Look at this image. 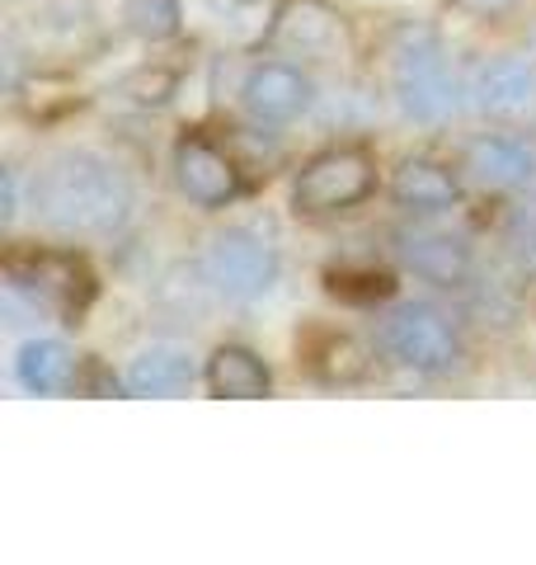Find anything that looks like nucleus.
Listing matches in <instances>:
<instances>
[{
    "label": "nucleus",
    "mask_w": 536,
    "mask_h": 565,
    "mask_svg": "<svg viewBox=\"0 0 536 565\" xmlns=\"http://www.w3.org/2000/svg\"><path fill=\"white\" fill-rule=\"evenodd\" d=\"M268 43L288 57H307V62H334L349 47V24L344 14L325 0H288L274 10V29Z\"/></svg>",
    "instance_id": "nucleus-8"
},
{
    "label": "nucleus",
    "mask_w": 536,
    "mask_h": 565,
    "mask_svg": "<svg viewBox=\"0 0 536 565\" xmlns=\"http://www.w3.org/2000/svg\"><path fill=\"white\" fill-rule=\"evenodd\" d=\"M6 282L10 297H24L33 311L57 316L62 326H81V316L99 292L95 269L76 250H10Z\"/></svg>",
    "instance_id": "nucleus-3"
},
{
    "label": "nucleus",
    "mask_w": 536,
    "mask_h": 565,
    "mask_svg": "<svg viewBox=\"0 0 536 565\" xmlns=\"http://www.w3.org/2000/svg\"><path fill=\"white\" fill-rule=\"evenodd\" d=\"M467 170L485 189H527L536 180V147L527 137L485 132L467 141Z\"/></svg>",
    "instance_id": "nucleus-12"
},
{
    "label": "nucleus",
    "mask_w": 536,
    "mask_h": 565,
    "mask_svg": "<svg viewBox=\"0 0 536 565\" xmlns=\"http://www.w3.org/2000/svg\"><path fill=\"white\" fill-rule=\"evenodd\" d=\"M122 20H128L137 39L165 43L184 24V0H122Z\"/></svg>",
    "instance_id": "nucleus-19"
},
{
    "label": "nucleus",
    "mask_w": 536,
    "mask_h": 565,
    "mask_svg": "<svg viewBox=\"0 0 536 565\" xmlns=\"http://www.w3.org/2000/svg\"><path fill=\"white\" fill-rule=\"evenodd\" d=\"M382 349L390 363H400L405 373L419 377H442L461 363V334L452 326V316H442L438 307L405 302L382 321Z\"/></svg>",
    "instance_id": "nucleus-5"
},
{
    "label": "nucleus",
    "mask_w": 536,
    "mask_h": 565,
    "mask_svg": "<svg viewBox=\"0 0 536 565\" xmlns=\"http://www.w3.org/2000/svg\"><path fill=\"white\" fill-rule=\"evenodd\" d=\"M33 207L62 236H114L132 217V184L109 156L71 147L33 180Z\"/></svg>",
    "instance_id": "nucleus-1"
},
{
    "label": "nucleus",
    "mask_w": 536,
    "mask_h": 565,
    "mask_svg": "<svg viewBox=\"0 0 536 565\" xmlns=\"http://www.w3.org/2000/svg\"><path fill=\"white\" fill-rule=\"evenodd\" d=\"M199 274L203 288L226 297V302H259L278 282V250L245 226H231V232H217L207 241Z\"/></svg>",
    "instance_id": "nucleus-6"
},
{
    "label": "nucleus",
    "mask_w": 536,
    "mask_h": 565,
    "mask_svg": "<svg viewBox=\"0 0 536 565\" xmlns=\"http://www.w3.org/2000/svg\"><path fill=\"white\" fill-rule=\"evenodd\" d=\"M20 217V174L6 170V222Z\"/></svg>",
    "instance_id": "nucleus-25"
},
{
    "label": "nucleus",
    "mask_w": 536,
    "mask_h": 565,
    "mask_svg": "<svg viewBox=\"0 0 536 565\" xmlns=\"http://www.w3.org/2000/svg\"><path fill=\"white\" fill-rule=\"evenodd\" d=\"M76 392H89V396H118L122 386H118V377H114V373H104V367H99L95 359H89V363H85V377L76 373Z\"/></svg>",
    "instance_id": "nucleus-23"
},
{
    "label": "nucleus",
    "mask_w": 536,
    "mask_h": 565,
    "mask_svg": "<svg viewBox=\"0 0 536 565\" xmlns=\"http://www.w3.org/2000/svg\"><path fill=\"white\" fill-rule=\"evenodd\" d=\"M76 359L62 340H24L14 353V377L24 392L33 396H57V392H76Z\"/></svg>",
    "instance_id": "nucleus-16"
},
{
    "label": "nucleus",
    "mask_w": 536,
    "mask_h": 565,
    "mask_svg": "<svg viewBox=\"0 0 536 565\" xmlns=\"http://www.w3.org/2000/svg\"><path fill=\"white\" fill-rule=\"evenodd\" d=\"M311 99H315V85H311L307 71L292 66V62H259V66H249L245 81H240L245 114L255 122H268V128L297 122L311 109Z\"/></svg>",
    "instance_id": "nucleus-10"
},
{
    "label": "nucleus",
    "mask_w": 536,
    "mask_h": 565,
    "mask_svg": "<svg viewBox=\"0 0 536 565\" xmlns=\"http://www.w3.org/2000/svg\"><path fill=\"white\" fill-rule=\"evenodd\" d=\"M471 104H475L480 118L532 122L536 118V62L532 57L480 62L475 76H471Z\"/></svg>",
    "instance_id": "nucleus-9"
},
{
    "label": "nucleus",
    "mask_w": 536,
    "mask_h": 565,
    "mask_svg": "<svg viewBox=\"0 0 536 565\" xmlns=\"http://www.w3.org/2000/svg\"><path fill=\"white\" fill-rule=\"evenodd\" d=\"M325 292L339 297V302L372 307L396 292V274L377 269V264H334V269H325Z\"/></svg>",
    "instance_id": "nucleus-18"
},
{
    "label": "nucleus",
    "mask_w": 536,
    "mask_h": 565,
    "mask_svg": "<svg viewBox=\"0 0 536 565\" xmlns=\"http://www.w3.org/2000/svg\"><path fill=\"white\" fill-rule=\"evenodd\" d=\"M377 189V161L367 147H330L315 151L292 180V207L297 217H334Z\"/></svg>",
    "instance_id": "nucleus-4"
},
{
    "label": "nucleus",
    "mask_w": 536,
    "mask_h": 565,
    "mask_svg": "<svg viewBox=\"0 0 536 565\" xmlns=\"http://www.w3.org/2000/svg\"><path fill=\"white\" fill-rule=\"evenodd\" d=\"M457 10H467V14H475V20H494V14H508L517 0H452Z\"/></svg>",
    "instance_id": "nucleus-24"
},
{
    "label": "nucleus",
    "mask_w": 536,
    "mask_h": 565,
    "mask_svg": "<svg viewBox=\"0 0 536 565\" xmlns=\"http://www.w3.org/2000/svg\"><path fill=\"white\" fill-rule=\"evenodd\" d=\"M174 90H179V76L170 66H137L114 85V95L137 104V109H165L174 99Z\"/></svg>",
    "instance_id": "nucleus-20"
},
{
    "label": "nucleus",
    "mask_w": 536,
    "mask_h": 565,
    "mask_svg": "<svg viewBox=\"0 0 536 565\" xmlns=\"http://www.w3.org/2000/svg\"><path fill=\"white\" fill-rule=\"evenodd\" d=\"M301 363L325 386H357L372 377V349L349 330H311L301 340Z\"/></svg>",
    "instance_id": "nucleus-13"
},
{
    "label": "nucleus",
    "mask_w": 536,
    "mask_h": 565,
    "mask_svg": "<svg viewBox=\"0 0 536 565\" xmlns=\"http://www.w3.org/2000/svg\"><path fill=\"white\" fill-rule=\"evenodd\" d=\"M122 386H128L132 396H179L193 386V359L174 344H151L132 359Z\"/></svg>",
    "instance_id": "nucleus-17"
},
{
    "label": "nucleus",
    "mask_w": 536,
    "mask_h": 565,
    "mask_svg": "<svg viewBox=\"0 0 536 565\" xmlns=\"http://www.w3.org/2000/svg\"><path fill=\"white\" fill-rule=\"evenodd\" d=\"M396 255L415 278L438 282V288H461L471 278V245L452 232H400Z\"/></svg>",
    "instance_id": "nucleus-11"
},
{
    "label": "nucleus",
    "mask_w": 536,
    "mask_h": 565,
    "mask_svg": "<svg viewBox=\"0 0 536 565\" xmlns=\"http://www.w3.org/2000/svg\"><path fill=\"white\" fill-rule=\"evenodd\" d=\"M504 250L513 269L536 282V199H523L504 222Z\"/></svg>",
    "instance_id": "nucleus-21"
},
{
    "label": "nucleus",
    "mask_w": 536,
    "mask_h": 565,
    "mask_svg": "<svg viewBox=\"0 0 536 565\" xmlns=\"http://www.w3.org/2000/svg\"><path fill=\"white\" fill-rule=\"evenodd\" d=\"M390 95H396L400 114L424 128H438L457 114V81L447 66V47L433 29L409 24L390 39Z\"/></svg>",
    "instance_id": "nucleus-2"
},
{
    "label": "nucleus",
    "mask_w": 536,
    "mask_h": 565,
    "mask_svg": "<svg viewBox=\"0 0 536 565\" xmlns=\"http://www.w3.org/2000/svg\"><path fill=\"white\" fill-rule=\"evenodd\" d=\"M174 184L189 203L212 212V207H226L240 199L245 174H240V161L222 141H212L203 132H184L174 141Z\"/></svg>",
    "instance_id": "nucleus-7"
},
{
    "label": "nucleus",
    "mask_w": 536,
    "mask_h": 565,
    "mask_svg": "<svg viewBox=\"0 0 536 565\" xmlns=\"http://www.w3.org/2000/svg\"><path fill=\"white\" fill-rule=\"evenodd\" d=\"M203 382L222 401H259L274 392V373L249 344H217L203 367Z\"/></svg>",
    "instance_id": "nucleus-15"
},
{
    "label": "nucleus",
    "mask_w": 536,
    "mask_h": 565,
    "mask_svg": "<svg viewBox=\"0 0 536 565\" xmlns=\"http://www.w3.org/2000/svg\"><path fill=\"white\" fill-rule=\"evenodd\" d=\"M390 199H396V207L415 212V217H433V212H447L461 199V180L442 161L405 156L396 174H390Z\"/></svg>",
    "instance_id": "nucleus-14"
},
{
    "label": "nucleus",
    "mask_w": 536,
    "mask_h": 565,
    "mask_svg": "<svg viewBox=\"0 0 536 565\" xmlns=\"http://www.w3.org/2000/svg\"><path fill=\"white\" fill-rule=\"evenodd\" d=\"M20 104L29 109V118H52V114H66L71 104H81V95H76V85H71L66 76H33L24 85Z\"/></svg>",
    "instance_id": "nucleus-22"
}]
</instances>
